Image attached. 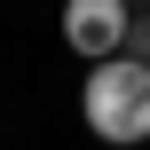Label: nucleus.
Instances as JSON below:
<instances>
[{
  "label": "nucleus",
  "instance_id": "nucleus-1",
  "mask_svg": "<svg viewBox=\"0 0 150 150\" xmlns=\"http://www.w3.org/2000/svg\"><path fill=\"white\" fill-rule=\"evenodd\" d=\"M79 111H87V134L95 142H150V63L142 55H103L87 63V87H79Z\"/></svg>",
  "mask_w": 150,
  "mask_h": 150
},
{
  "label": "nucleus",
  "instance_id": "nucleus-2",
  "mask_svg": "<svg viewBox=\"0 0 150 150\" xmlns=\"http://www.w3.org/2000/svg\"><path fill=\"white\" fill-rule=\"evenodd\" d=\"M127 24H134V0H63V47L103 63L127 47Z\"/></svg>",
  "mask_w": 150,
  "mask_h": 150
},
{
  "label": "nucleus",
  "instance_id": "nucleus-3",
  "mask_svg": "<svg viewBox=\"0 0 150 150\" xmlns=\"http://www.w3.org/2000/svg\"><path fill=\"white\" fill-rule=\"evenodd\" d=\"M119 55H142V63H150V8L127 24V47H119Z\"/></svg>",
  "mask_w": 150,
  "mask_h": 150
},
{
  "label": "nucleus",
  "instance_id": "nucleus-4",
  "mask_svg": "<svg viewBox=\"0 0 150 150\" xmlns=\"http://www.w3.org/2000/svg\"><path fill=\"white\" fill-rule=\"evenodd\" d=\"M134 8H150V0H134Z\"/></svg>",
  "mask_w": 150,
  "mask_h": 150
}]
</instances>
